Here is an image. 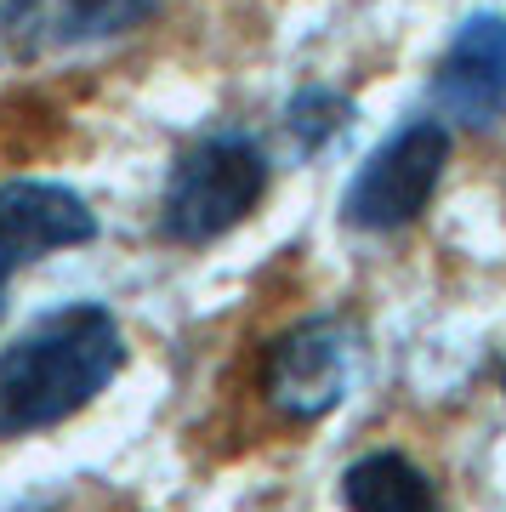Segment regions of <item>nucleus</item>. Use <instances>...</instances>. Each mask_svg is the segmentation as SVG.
<instances>
[{
    "mask_svg": "<svg viewBox=\"0 0 506 512\" xmlns=\"http://www.w3.org/2000/svg\"><path fill=\"white\" fill-rule=\"evenodd\" d=\"M126 365V336L103 302H69L0 348V439L80 416Z\"/></svg>",
    "mask_w": 506,
    "mask_h": 512,
    "instance_id": "obj_1",
    "label": "nucleus"
},
{
    "mask_svg": "<svg viewBox=\"0 0 506 512\" xmlns=\"http://www.w3.org/2000/svg\"><path fill=\"white\" fill-rule=\"evenodd\" d=\"M273 165L256 137L245 131H211L177 154L160 194V234L171 245H211L234 234L268 194Z\"/></svg>",
    "mask_w": 506,
    "mask_h": 512,
    "instance_id": "obj_2",
    "label": "nucleus"
},
{
    "mask_svg": "<svg viewBox=\"0 0 506 512\" xmlns=\"http://www.w3.org/2000/svg\"><path fill=\"white\" fill-rule=\"evenodd\" d=\"M450 165V126L444 120H410L359 165V177L342 194V222L359 234H398L433 205Z\"/></svg>",
    "mask_w": 506,
    "mask_h": 512,
    "instance_id": "obj_3",
    "label": "nucleus"
},
{
    "mask_svg": "<svg viewBox=\"0 0 506 512\" xmlns=\"http://www.w3.org/2000/svg\"><path fill=\"white\" fill-rule=\"evenodd\" d=\"M353 365H359V330L336 313H313L285 336H273L262 393H268L273 416H285L290 427H313L347 399Z\"/></svg>",
    "mask_w": 506,
    "mask_h": 512,
    "instance_id": "obj_4",
    "label": "nucleus"
},
{
    "mask_svg": "<svg viewBox=\"0 0 506 512\" xmlns=\"http://www.w3.org/2000/svg\"><path fill=\"white\" fill-rule=\"evenodd\" d=\"M433 109L438 120L489 131L506 114V18L478 12L455 29L450 52L433 69Z\"/></svg>",
    "mask_w": 506,
    "mask_h": 512,
    "instance_id": "obj_5",
    "label": "nucleus"
},
{
    "mask_svg": "<svg viewBox=\"0 0 506 512\" xmlns=\"http://www.w3.org/2000/svg\"><path fill=\"white\" fill-rule=\"evenodd\" d=\"M91 239H97V211L74 188L40 183V177L0 183V279Z\"/></svg>",
    "mask_w": 506,
    "mask_h": 512,
    "instance_id": "obj_6",
    "label": "nucleus"
},
{
    "mask_svg": "<svg viewBox=\"0 0 506 512\" xmlns=\"http://www.w3.org/2000/svg\"><path fill=\"white\" fill-rule=\"evenodd\" d=\"M342 507L347 512H444L433 473L410 461L404 450H364L342 473Z\"/></svg>",
    "mask_w": 506,
    "mask_h": 512,
    "instance_id": "obj_7",
    "label": "nucleus"
},
{
    "mask_svg": "<svg viewBox=\"0 0 506 512\" xmlns=\"http://www.w3.org/2000/svg\"><path fill=\"white\" fill-rule=\"evenodd\" d=\"M154 12H160V0H63V12H57V35L69 40V46L114 40V35L143 29Z\"/></svg>",
    "mask_w": 506,
    "mask_h": 512,
    "instance_id": "obj_8",
    "label": "nucleus"
},
{
    "mask_svg": "<svg viewBox=\"0 0 506 512\" xmlns=\"http://www.w3.org/2000/svg\"><path fill=\"white\" fill-rule=\"evenodd\" d=\"M347 120H353V103L336 97V92H325V86H308V92L285 109V126L296 131V143L308 148V154L313 148H325L330 137H342Z\"/></svg>",
    "mask_w": 506,
    "mask_h": 512,
    "instance_id": "obj_9",
    "label": "nucleus"
},
{
    "mask_svg": "<svg viewBox=\"0 0 506 512\" xmlns=\"http://www.w3.org/2000/svg\"><path fill=\"white\" fill-rule=\"evenodd\" d=\"M46 0H0V69H18L46 46Z\"/></svg>",
    "mask_w": 506,
    "mask_h": 512,
    "instance_id": "obj_10",
    "label": "nucleus"
},
{
    "mask_svg": "<svg viewBox=\"0 0 506 512\" xmlns=\"http://www.w3.org/2000/svg\"><path fill=\"white\" fill-rule=\"evenodd\" d=\"M0 308H6V279H0Z\"/></svg>",
    "mask_w": 506,
    "mask_h": 512,
    "instance_id": "obj_11",
    "label": "nucleus"
},
{
    "mask_svg": "<svg viewBox=\"0 0 506 512\" xmlns=\"http://www.w3.org/2000/svg\"><path fill=\"white\" fill-rule=\"evenodd\" d=\"M501 393H506V376H501Z\"/></svg>",
    "mask_w": 506,
    "mask_h": 512,
    "instance_id": "obj_12",
    "label": "nucleus"
}]
</instances>
